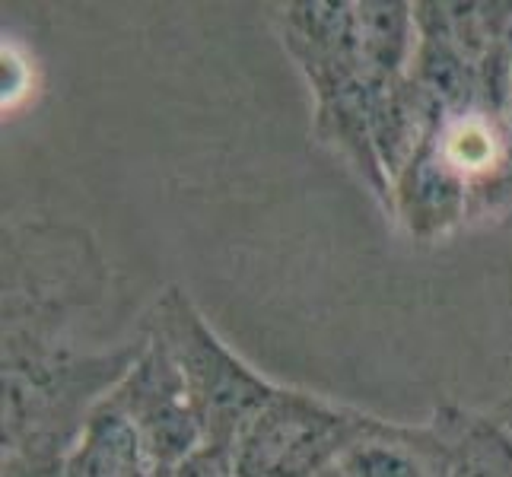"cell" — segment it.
I'll list each match as a JSON object with an SVG mask.
<instances>
[{
    "label": "cell",
    "instance_id": "1",
    "mask_svg": "<svg viewBox=\"0 0 512 477\" xmlns=\"http://www.w3.org/2000/svg\"><path fill=\"white\" fill-rule=\"evenodd\" d=\"M144 347L147 334L109 353H80L64 338L4 334V455H70Z\"/></svg>",
    "mask_w": 512,
    "mask_h": 477
},
{
    "label": "cell",
    "instance_id": "2",
    "mask_svg": "<svg viewBox=\"0 0 512 477\" xmlns=\"http://www.w3.org/2000/svg\"><path fill=\"white\" fill-rule=\"evenodd\" d=\"M105 264L90 233L70 223H23L4 239V334L61 338L64 322L96 306Z\"/></svg>",
    "mask_w": 512,
    "mask_h": 477
},
{
    "label": "cell",
    "instance_id": "3",
    "mask_svg": "<svg viewBox=\"0 0 512 477\" xmlns=\"http://www.w3.org/2000/svg\"><path fill=\"white\" fill-rule=\"evenodd\" d=\"M147 334H153L179 366L204 446L229 452L245 423L277 392V385L261 379L249 363L236 357L179 287H169L156 299Z\"/></svg>",
    "mask_w": 512,
    "mask_h": 477
},
{
    "label": "cell",
    "instance_id": "4",
    "mask_svg": "<svg viewBox=\"0 0 512 477\" xmlns=\"http://www.w3.org/2000/svg\"><path fill=\"white\" fill-rule=\"evenodd\" d=\"M373 414L277 385L229 449L236 477H315L369 430Z\"/></svg>",
    "mask_w": 512,
    "mask_h": 477
},
{
    "label": "cell",
    "instance_id": "5",
    "mask_svg": "<svg viewBox=\"0 0 512 477\" xmlns=\"http://www.w3.org/2000/svg\"><path fill=\"white\" fill-rule=\"evenodd\" d=\"M105 401L131 423L140 452L156 477L182 465L188 455L204 446L179 366L153 334H147L144 353Z\"/></svg>",
    "mask_w": 512,
    "mask_h": 477
},
{
    "label": "cell",
    "instance_id": "6",
    "mask_svg": "<svg viewBox=\"0 0 512 477\" xmlns=\"http://www.w3.org/2000/svg\"><path fill=\"white\" fill-rule=\"evenodd\" d=\"M436 128L392 182V210L417 239L443 236L474 214V188L439 147Z\"/></svg>",
    "mask_w": 512,
    "mask_h": 477
},
{
    "label": "cell",
    "instance_id": "7",
    "mask_svg": "<svg viewBox=\"0 0 512 477\" xmlns=\"http://www.w3.org/2000/svg\"><path fill=\"white\" fill-rule=\"evenodd\" d=\"M338 465L347 477H446L449 452L433 420L427 427H411L373 417Z\"/></svg>",
    "mask_w": 512,
    "mask_h": 477
},
{
    "label": "cell",
    "instance_id": "8",
    "mask_svg": "<svg viewBox=\"0 0 512 477\" xmlns=\"http://www.w3.org/2000/svg\"><path fill=\"white\" fill-rule=\"evenodd\" d=\"M433 423L446 439V477H512V436L493 414L446 404Z\"/></svg>",
    "mask_w": 512,
    "mask_h": 477
},
{
    "label": "cell",
    "instance_id": "9",
    "mask_svg": "<svg viewBox=\"0 0 512 477\" xmlns=\"http://www.w3.org/2000/svg\"><path fill=\"white\" fill-rule=\"evenodd\" d=\"M163 477H236V474H233V462H229V452L201 446L198 452L188 455L182 465H175Z\"/></svg>",
    "mask_w": 512,
    "mask_h": 477
},
{
    "label": "cell",
    "instance_id": "10",
    "mask_svg": "<svg viewBox=\"0 0 512 477\" xmlns=\"http://www.w3.org/2000/svg\"><path fill=\"white\" fill-rule=\"evenodd\" d=\"M4 477H70L67 455H4Z\"/></svg>",
    "mask_w": 512,
    "mask_h": 477
},
{
    "label": "cell",
    "instance_id": "11",
    "mask_svg": "<svg viewBox=\"0 0 512 477\" xmlns=\"http://www.w3.org/2000/svg\"><path fill=\"white\" fill-rule=\"evenodd\" d=\"M509 61H512V29H509ZM506 131H509V150H506V169H503V179L497 188V198H493V207L500 201L512 198V90H509V112H506Z\"/></svg>",
    "mask_w": 512,
    "mask_h": 477
},
{
    "label": "cell",
    "instance_id": "12",
    "mask_svg": "<svg viewBox=\"0 0 512 477\" xmlns=\"http://www.w3.org/2000/svg\"><path fill=\"white\" fill-rule=\"evenodd\" d=\"M490 414H493V417H497V420L503 423V427L509 430V436H512V395H509L506 401H500V404H497V408H493Z\"/></svg>",
    "mask_w": 512,
    "mask_h": 477
},
{
    "label": "cell",
    "instance_id": "13",
    "mask_svg": "<svg viewBox=\"0 0 512 477\" xmlns=\"http://www.w3.org/2000/svg\"><path fill=\"white\" fill-rule=\"evenodd\" d=\"M315 477H347V474H344L341 465H334V468H328V471H322V474H315Z\"/></svg>",
    "mask_w": 512,
    "mask_h": 477
}]
</instances>
